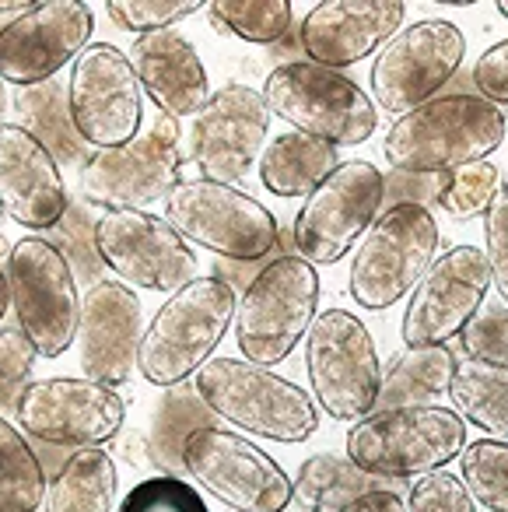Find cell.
<instances>
[{"mask_svg":"<svg viewBox=\"0 0 508 512\" xmlns=\"http://www.w3.org/2000/svg\"><path fill=\"white\" fill-rule=\"evenodd\" d=\"M95 249L123 285L144 292L176 295L197 278L193 246L151 211H106L95 221Z\"/></svg>","mask_w":508,"mask_h":512,"instance_id":"obj_17","label":"cell"},{"mask_svg":"<svg viewBox=\"0 0 508 512\" xmlns=\"http://www.w3.org/2000/svg\"><path fill=\"white\" fill-rule=\"evenodd\" d=\"M452 411L487 439L508 442V369L477 358H459L449 383Z\"/></svg>","mask_w":508,"mask_h":512,"instance_id":"obj_28","label":"cell"},{"mask_svg":"<svg viewBox=\"0 0 508 512\" xmlns=\"http://www.w3.org/2000/svg\"><path fill=\"white\" fill-rule=\"evenodd\" d=\"M18 428L46 446L102 449L123 432L127 400L120 390L85 376L36 379L15 411Z\"/></svg>","mask_w":508,"mask_h":512,"instance_id":"obj_16","label":"cell"},{"mask_svg":"<svg viewBox=\"0 0 508 512\" xmlns=\"http://www.w3.org/2000/svg\"><path fill=\"white\" fill-rule=\"evenodd\" d=\"M8 281L15 320L39 351L60 358L78 341L81 292L67 253L46 235H25L8 253Z\"/></svg>","mask_w":508,"mask_h":512,"instance_id":"obj_9","label":"cell"},{"mask_svg":"<svg viewBox=\"0 0 508 512\" xmlns=\"http://www.w3.org/2000/svg\"><path fill=\"white\" fill-rule=\"evenodd\" d=\"M291 488H295V505L302 512H340L358 498L372 495V491H386L393 484L386 477L361 470L351 456L316 453L302 460V467L291 477Z\"/></svg>","mask_w":508,"mask_h":512,"instance_id":"obj_25","label":"cell"},{"mask_svg":"<svg viewBox=\"0 0 508 512\" xmlns=\"http://www.w3.org/2000/svg\"><path fill=\"white\" fill-rule=\"evenodd\" d=\"M46 474L22 428L0 414V512H39L46 502Z\"/></svg>","mask_w":508,"mask_h":512,"instance_id":"obj_31","label":"cell"},{"mask_svg":"<svg viewBox=\"0 0 508 512\" xmlns=\"http://www.w3.org/2000/svg\"><path fill=\"white\" fill-rule=\"evenodd\" d=\"M505 134V109L484 95H438L389 127L382 155L407 176H449L466 165L487 162Z\"/></svg>","mask_w":508,"mask_h":512,"instance_id":"obj_1","label":"cell"},{"mask_svg":"<svg viewBox=\"0 0 508 512\" xmlns=\"http://www.w3.org/2000/svg\"><path fill=\"white\" fill-rule=\"evenodd\" d=\"M484 242L498 299L508 302V183H501L498 197H494V204L484 214Z\"/></svg>","mask_w":508,"mask_h":512,"instance_id":"obj_40","label":"cell"},{"mask_svg":"<svg viewBox=\"0 0 508 512\" xmlns=\"http://www.w3.org/2000/svg\"><path fill=\"white\" fill-rule=\"evenodd\" d=\"M459 477L491 512H508V442L477 439L459 453Z\"/></svg>","mask_w":508,"mask_h":512,"instance_id":"obj_33","label":"cell"},{"mask_svg":"<svg viewBox=\"0 0 508 512\" xmlns=\"http://www.w3.org/2000/svg\"><path fill=\"white\" fill-rule=\"evenodd\" d=\"M0 214H4V207H0Z\"/></svg>","mask_w":508,"mask_h":512,"instance_id":"obj_47","label":"cell"},{"mask_svg":"<svg viewBox=\"0 0 508 512\" xmlns=\"http://www.w3.org/2000/svg\"><path fill=\"white\" fill-rule=\"evenodd\" d=\"M67 102L78 137L95 151L123 148L141 137L144 88L127 53L109 43H92L71 64Z\"/></svg>","mask_w":508,"mask_h":512,"instance_id":"obj_14","label":"cell"},{"mask_svg":"<svg viewBox=\"0 0 508 512\" xmlns=\"http://www.w3.org/2000/svg\"><path fill=\"white\" fill-rule=\"evenodd\" d=\"M207 4L200 0H109L106 11L113 18V25L137 36H151V32H165L172 25L186 22L197 11H204Z\"/></svg>","mask_w":508,"mask_h":512,"instance_id":"obj_36","label":"cell"},{"mask_svg":"<svg viewBox=\"0 0 508 512\" xmlns=\"http://www.w3.org/2000/svg\"><path fill=\"white\" fill-rule=\"evenodd\" d=\"M494 11H498L501 18H508V0H498V4H494Z\"/></svg>","mask_w":508,"mask_h":512,"instance_id":"obj_46","label":"cell"},{"mask_svg":"<svg viewBox=\"0 0 508 512\" xmlns=\"http://www.w3.org/2000/svg\"><path fill=\"white\" fill-rule=\"evenodd\" d=\"M95 15L85 0H39L0 29L4 85L36 88L92 46Z\"/></svg>","mask_w":508,"mask_h":512,"instance_id":"obj_19","label":"cell"},{"mask_svg":"<svg viewBox=\"0 0 508 512\" xmlns=\"http://www.w3.org/2000/svg\"><path fill=\"white\" fill-rule=\"evenodd\" d=\"M466 57V39L459 25L445 18L414 22L375 57L372 64V102L389 116H407L424 102L438 99L456 78Z\"/></svg>","mask_w":508,"mask_h":512,"instance_id":"obj_15","label":"cell"},{"mask_svg":"<svg viewBox=\"0 0 508 512\" xmlns=\"http://www.w3.org/2000/svg\"><path fill=\"white\" fill-rule=\"evenodd\" d=\"M319 316V274L305 256H277L246 285L235 309V344L263 369L281 365Z\"/></svg>","mask_w":508,"mask_h":512,"instance_id":"obj_6","label":"cell"},{"mask_svg":"<svg viewBox=\"0 0 508 512\" xmlns=\"http://www.w3.org/2000/svg\"><path fill=\"white\" fill-rule=\"evenodd\" d=\"M29 8H32V4H25V0H11V4H0V15H4V11H22V15H25Z\"/></svg>","mask_w":508,"mask_h":512,"instance_id":"obj_45","label":"cell"},{"mask_svg":"<svg viewBox=\"0 0 508 512\" xmlns=\"http://www.w3.org/2000/svg\"><path fill=\"white\" fill-rule=\"evenodd\" d=\"M207 15L221 32L242 43L274 46L288 36L295 8L291 0H211Z\"/></svg>","mask_w":508,"mask_h":512,"instance_id":"obj_32","label":"cell"},{"mask_svg":"<svg viewBox=\"0 0 508 512\" xmlns=\"http://www.w3.org/2000/svg\"><path fill=\"white\" fill-rule=\"evenodd\" d=\"M305 372L312 400L333 421L358 425L375 414L382 390V362L368 327L347 309H326L305 337Z\"/></svg>","mask_w":508,"mask_h":512,"instance_id":"obj_8","label":"cell"},{"mask_svg":"<svg viewBox=\"0 0 508 512\" xmlns=\"http://www.w3.org/2000/svg\"><path fill=\"white\" fill-rule=\"evenodd\" d=\"M466 449V421L445 404L375 411L351 425L347 456L375 477H424L445 470Z\"/></svg>","mask_w":508,"mask_h":512,"instance_id":"obj_5","label":"cell"},{"mask_svg":"<svg viewBox=\"0 0 508 512\" xmlns=\"http://www.w3.org/2000/svg\"><path fill=\"white\" fill-rule=\"evenodd\" d=\"M407 512H477V498L470 495L463 477L435 470L414 481L407 495Z\"/></svg>","mask_w":508,"mask_h":512,"instance_id":"obj_39","label":"cell"},{"mask_svg":"<svg viewBox=\"0 0 508 512\" xmlns=\"http://www.w3.org/2000/svg\"><path fill=\"white\" fill-rule=\"evenodd\" d=\"M120 512H211L193 484L179 481L172 474L148 477L134 484L120 502Z\"/></svg>","mask_w":508,"mask_h":512,"instance_id":"obj_38","label":"cell"},{"mask_svg":"<svg viewBox=\"0 0 508 512\" xmlns=\"http://www.w3.org/2000/svg\"><path fill=\"white\" fill-rule=\"evenodd\" d=\"M193 390L214 418L256 439L298 446L319 432L316 400L298 383L246 358H211L193 376Z\"/></svg>","mask_w":508,"mask_h":512,"instance_id":"obj_3","label":"cell"},{"mask_svg":"<svg viewBox=\"0 0 508 512\" xmlns=\"http://www.w3.org/2000/svg\"><path fill=\"white\" fill-rule=\"evenodd\" d=\"M235 309L239 299L225 278L218 274L193 278L186 288L169 295L148 320L137 351V372L162 390L183 386L214 358L228 327L235 323Z\"/></svg>","mask_w":508,"mask_h":512,"instance_id":"obj_2","label":"cell"},{"mask_svg":"<svg viewBox=\"0 0 508 512\" xmlns=\"http://www.w3.org/2000/svg\"><path fill=\"white\" fill-rule=\"evenodd\" d=\"M36 358L39 351L32 348V341L25 337V330L18 323H4L0 327V414L18 411L25 390H29L36 379Z\"/></svg>","mask_w":508,"mask_h":512,"instance_id":"obj_35","label":"cell"},{"mask_svg":"<svg viewBox=\"0 0 508 512\" xmlns=\"http://www.w3.org/2000/svg\"><path fill=\"white\" fill-rule=\"evenodd\" d=\"M4 116H8V85L0 78V127H4Z\"/></svg>","mask_w":508,"mask_h":512,"instance_id":"obj_44","label":"cell"},{"mask_svg":"<svg viewBox=\"0 0 508 512\" xmlns=\"http://www.w3.org/2000/svg\"><path fill=\"white\" fill-rule=\"evenodd\" d=\"M165 221L186 242L225 260L253 264L277 246V218L239 186L214 179H183L165 197Z\"/></svg>","mask_w":508,"mask_h":512,"instance_id":"obj_10","label":"cell"},{"mask_svg":"<svg viewBox=\"0 0 508 512\" xmlns=\"http://www.w3.org/2000/svg\"><path fill=\"white\" fill-rule=\"evenodd\" d=\"M0 207L32 232H53L71 211L60 162L22 123L0 127Z\"/></svg>","mask_w":508,"mask_h":512,"instance_id":"obj_22","label":"cell"},{"mask_svg":"<svg viewBox=\"0 0 508 512\" xmlns=\"http://www.w3.org/2000/svg\"><path fill=\"white\" fill-rule=\"evenodd\" d=\"M81 197L106 211H144L183 183L179 123L158 116L141 137L123 148L92 151L78 169Z\"/></svg>","mask_w":508,"mask_h":512,"instance_id":"obj_12","label":"cell"},{"mask_svg":"<svg viewBox=\"0 0 508 512\" xmlns=\"http://www.w3.org/2000/svg\"><path fill=\"white\" fill-rule=\"evenodd\" d=\"M459 348L466 351V358L508 369V302L487 299L470 327L459 334Z\"/></svg>","mask_w":508,"mask_h":512,"instance_id":"obj_37","label":"cell"},{"mask_svg":"<svg viewBox=\"0 0 508 512\" xmlns=\"http://www.w3.org/2000/svg\"><path fill=\"white\" fill-rule=\"evenodd\" d=\"M141 299L120 278H99L81 295L78 358L85 379L123 386L137 369L141 351Z\"/></svg>","mask_w":508,"mask_h":512,"instance_id":"obj_21","label":"cell"},{"mask_svg":"<svg viewBox=\"0 0 508 512\" xmlns=\"http://www.w3.org/2000/svg\"><path fill=\"white\" fill-rule=\"evenodd\" d=\"M407 18L403 0H323L302 22V50L316 67H351L382 53Z\"/></svg>","mask_w":508,"mask_h":512,"instance_id":"obj_23","label":"cell"},{"mask_svg":"<svg viewBox=\"0 0 508 512\" xmlns=\"http://www.w3.org/2000/svg\"><path fill=\"white\" fill-rule=\"evenodd\" d=\"M442 232L421 200L386 207L354 253L347 292L365 313H382L414 295L431 264L438 260Z\"/></svg>","mask_w":508,"mask_h":512,"instance_id":"obj_4","label":"cell"},{"mask_svg":"<svg viewBox=\"0 0 508 512\" xmlns=\"http://www.w3.org/2000/svg\"><path fill=\"white\" fill-rule=\"evenodd\" d=\"M459 358L449 348H407L382 372V390L375 411L438 404L449 393Z\"/></svg>","mask_w":508,"mask_h":512,"instance_id":"obj_27","label":"cell"},{"mask_svg":"<svg viewBox=\"0 0 508 512\" xmlns=\"http://www.w3.org/2000/svg\"><path fill=\"white\" fill-rule=\"evenodd\" d=\"M386 200V176L365 158L340 162L316 190L305 197L295 218L298 256L316 264H340L368 235Z\"/></svg>","mask_w":508,"mask_h":512,"instance_id":"obj_13","label":"cell"},{"mask_svg":"<svg viewBox=\"0 0 508 512\" xmlns=\"http://www.w3.org/2000/svg\"><path fill=\"white\" fill-rule=\"evenodd\" d=\"M116 463L106 449H78L50 481L43 512H113Z\"/></svg>","mask_w":508,"mask_h":512,"instance_id":"obj_29","label":"cell"},{"mask_svg":"<svg viewBox=\"0 0 508 512\" xmlns=\"http://www.w3.org/2000/svg\"><path fill=\"white\" fill-rule=\"evenodd\" d=\"M340 512H407V502L400 498V491L386 488V491H372V495L358 498V502H351Z\"/></svg>","mask_w":508,"mask_h":512,"instance_id":"obj_42","label":"cell"},{"mask_svg":"<svg viewBox=\"0 0 508 512\" xmlns=\"http://www.w3.org/2000/svg\"><path fill=\"white\" fill-rule=\"evenodd\" d=\"M8 306H11V281H8V271L0 267V327H4V316H8Z\"/></svg>","mask_w":508,"mask_h":512,"instance_id":"obj_43","label":"cell"},{"mask_svg":"<svg viewBox=\"0 0 508 512\" xmlns=\"http://www.w3.org/2000/svg\"><path fill=\"white\" fill-rule=\"evenodd\" d=\"M337 165L340 158L333 144L305 137L298 130H288V134H277L267 144V151H263L260 183L281 200L309 197Z\"/></svg>","mask_w":508,"mask_h":512,"instance_id":"obj_26","label":"cell"},{"mask_svg":"<svg viewBox=\"0 0 508 512\" xmlns=\"http://www.w3.org/2000/svg\"><path fill=\"white\" fill-rule=\"evenodd\" d=\"M127 57L141 78L144 95L155 102L162 116L186 120V116H200V109L211 102L214 92L204 60L193 50L190 39L179 36L176 29L134 39Z\"/></svg>","mask_w":508,"mask_h":512,"instance_id":"obj_24","label":"cell"},{"mask_svg":"<svg viewBox=\"0 0 508 512\" xmlns=\"http://www.w3.org/2000/svg\"><path fill=\"white\" fill-rule=\"evenodd\" d=\"M270 109L263 92L249 85H225L211 95L200 116L193 120L190 158L200 179L235 186L249 176L267 151Z\"/></svg>","mask_w":508,"mask_h":512,"instance_id":"obj_20","label":"cell"},{"mask_svg":"<svg viewBox=\"0 0 508 512\" xmlns=\"http://www.w3.org/2000/svg\"><path fill=\"white\" fill-rule=\"evenodd\" d=\"M473 85H477V95H484L487 102L508 106V39L480 53V60L473 64Z\"/></svg>","mask_w":508,"mask_h":512,"instance_id":"obj_41","label":"cell"},{"mask_svg":"<svg viewBox=\"0 0 508 512\" xmlns=\"http://www.w3.org/2000/svg\"><path fill=\"white\" fill-rule=\"evenodd\" d=\"M494 278L487 253L477 246H452L438 256L424 281L414 288L407 313L400 320V337L407 348H442L459 337L487 302Z\"/></svg>","mask_w":508,"mask_h":512,"instance_id":"obj_18","label":"cell"},{"mask_svg":"<svg viewBox=\"0 0 508 512\" xmlns=\"http://www.w3.org/2000/svg\"><path fill=\"white\" fill-rule=\"evenodd\" d=\"M183 470L197 488L235 512H284L295 488L284 467L249 435L204 425L186 439Z\"/></svg>","mask_w":508,"mask_h":512,"instance_id":"obj_11","label":"cell"},{"mask_svg":"<svg viewBox=\"0 0 508 512\" xmlns=\"http://www.w3.org/2000/svg\"><path fill=\"white\" fill-rule=\"evenodd\" d=\"M263 99L274 116L291 130L316 137L333 148L365 144L379 127V109L372 95L347 74L316 64H284L267 74Z\"/></svg>","mask_w":508,"mask_h":512,"instance_id":"obj_7","label":"cell"},{"mask_svg":"<svg viewBox=\"0 0 508 512\" xmlns=\"http://www.w3.org/2000/svg\"><path fill=\"white\" fill-rule=\"evenodd\" d=\"M501 172L498 165L491 162H477V165H466V169H456L442 179V186L435 190V200L449 218L456 221H470L487 214V207L494 204L501 190Z\"/></svg>","mask_w":508,"mask_h":512,"instance_id":"obj_34","label":"cell"},{"mask_svg":"<svg viewBox=\"0 0 508 512\" xmlns=\"http://www.w3.org/2000/svg\"><path fill=\"white\" fill-rule=\"evenodd\" d=\"M15 109H18L22 127L29 130V134H36L57 162L78 165V169L85 165V158H88L85 141H81L78 130H74L71 102H67V92L57 78L36 88H22L15 99Z\"/></svg>","mask_w":508,"mask_h":512,"instance_id":"obj_30","label":"cell"}]
</instances>
